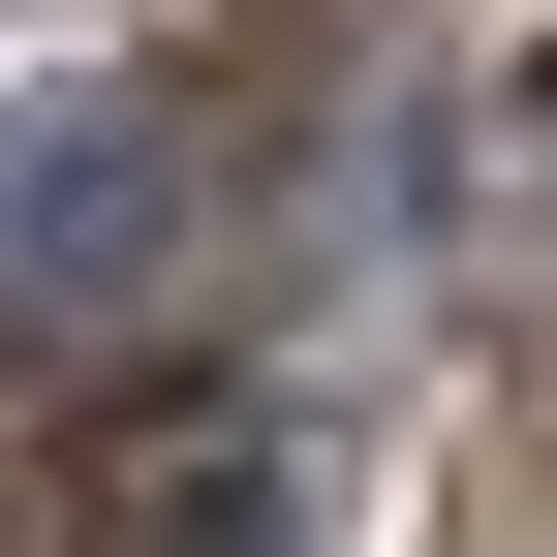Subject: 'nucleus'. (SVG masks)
Listing matches in <instances>:
<instances>
[{
    "label": "nucleus",
    "instance_id": "obj_1",
    "mask_svg": "<svg viewBox=\"0 0 557 557\" xmlns=\"http://www.w3.org/2000/svg\"><path fill=\"white\" fill-rule=\"evenodd\" d=\"M186 218H218V94H156V62H94V94H32V124H0V310H32V341L156 310Z\"/></svg>",
    "mask_w": 557,
    "mask_h": 557
}]
</instances>
